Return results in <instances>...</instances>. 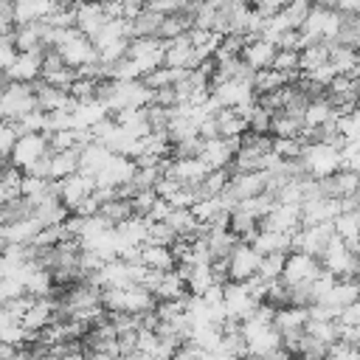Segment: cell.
<instances>
[{
    "label": "cell",
    "mask_w": 360,
    "mask_h": 360,
    "mask_svg": "<svg viewBox=\"0 0 360 360\" xmlns=\"http://www.w3.org/2000/svg\"><path fill=\"white\" fill-rule=\"evenodd\" d=\"M236 149H239V138L214 135V138H202L200 158L205 160L208 169H231V163L236 158Z\"/></svg>",
    "instance_id": "4fadbf2b"
},
{
    "label": "cell",
    "mask_w": 360,
    "mask_h": 360,
    "mask_svg": "<svg viewBox=\"0 0 360 360\" xmlns=\"http://www.w3.org/2000/svg\"><path fill=\"white\" fill-rule=\"evenodd\" d=\"M318 186H321V194L326 197H335V200H352L360 188V172H352V169H338L326 177H318Z\"/></svg>",
    "instance_id": "e0dca14e"
},
{
    "label": "cell",
    "mask_w": 360,
    "mask_h": 360,
    "mask_svg": "<svg viewBox=\"0 0 360 360\" xmlns=\"http://www.w3.org/2000/svg\"><path fill=\"white\" fill-rule=\"evenodd\" d=\"M39 104H37V90H34V84H28V82H14V79H8L3 87H0V118H6V121H20L25 112H31V110H37Z\"/></svg>",
    "instance_id": "5b68a950"
},
{
    "label": "cell",
    "mask_w": 360,
    "mask_h": 360,
    "mask_svg": "<svg viewBox=\"0 0 360 360\" xmlns=\"http://www.w3.org/2000/svg\"><path fill=\"white\" fill-rule=\"evenodd\" d=\"M326 62H329V42H309L298 53V70L301 73H309Z\"/></svg>",
    "instance_id": "d6a6232c"
},
{
    "label": "cell",
    "mask_w": 360,
    "mask_h": 360,
    "mask_svg": "<svg viewBox=\"0 0 360 360\" xmlns=\"http://www.w3.org/2000/svg\"><path fill=\"white\" fill-rule=\"evenodd\" d=\"M6 76L14 79V82H28V84H34V82L42 76V51H20L17 59L8 65Z\"/></svg>",
    "instance_id": "d4e9b609"
},
{
    "label": "cell",
    "mask_w": 360,
    "mask_h": 360,
    "mask_svg": "<svg viewBox=\"0 0 360 360\" xmlns=\"http://www.w3.org/2000/svg\"><path fill=\"white\" fill-rule=\"evenodd\" d=\"M250 242L259 248L262 256L264 253H287V250H292V236L281 233V231H273V228H259Z\"/></svg>",
    "instance_id": "f546056e"
},
{
    "label": "cell",
    "mask_w": 360,
    "mask_h": 360,
    "mask_svg": "<svg viewBox=\"0 0 360 360\" xmlns=\"http://www.w3.org/2000/svg\"><path fill=\"white\" fill-rule=\"evenodd\" d=\"M45 155H51V141L48 132H20L14 141V149L8 155V160L14 166H20L22 172H28L37 160H42Z\"/></svg>",
    "instance_id": "52a82bcc"
},
{
    "label": "cell",
    "mask_w": 360,
    "mask_h": 360,
    "mask_svg": "<svg viewBox=\"0 0 360 360\" xmlns=\"http://www.w3.org/2000/svg\"><path fill=\"white\" fill-rule=\"evenodd\" d=\"M127 56L138 65L141 76H146V73H152L155 68L163 65L166 39H158V37H132L129 45H127Z\"/></svg>",
    "instance_id": "ba28073f"
},
{
    "label": "cell",
    "mask_w": 360,
    "mask_h": 360,
    "mask_svg": "<svg viewBox=\"0 0 360 360\" xmlns=\"http://www.w3.org/2000/svg\"><path fill=\"white\" fill-rule=\"evenodd\" d=\"M101 304L107 312H129V315H143L158 307V298L149 287L143 284H129V287H107L101 290Z\"/></svg>",
    "instance_id": "7a4b0ae2"
},
{
    "label": "cell",
    "mask_w": 360,
    "mask_h": 360,
    "mask_svg": "<svg viewBox=\"0 0 360 360\" xmlns=\"http://www.w3.org/2000/svg\"><path fill=\"white\" fill-rule=\"evenodd\" d=\"M208 172H211V169L205 166L202 158H177V155H169V158L163 160V174L180 180L183 186H194V188H197Z\"/></svg>",
    "instance_id": "5bb4252c"
},
{
    "label": "cell",
    "mask_w": 360,
    "mask_h": 360,
    "mask_svg": "<svg viewBox=\"0 0 360 360\" xmlns=\"http://www.w3.org/2000/svg\"><path fill=\"white\" fill-rule=\"evenodd\" d=\"M138 262L149 270H174L177 267V253L172 245H155V242H143Z\"/></svg>",
    "instance_id": "4316f807"
},
{
    "label": "cell",
    "mask_w": 360,
    "mask_h": 360,
    "mask_svg": "<svg viewBox=\"0 0 360 360\" xmlns=\"http://www.w3.org/2000/svg\"><path fill=\"white\" fill-rule=\"evenodd\" d=\"M79 3H87V0H79Z\"/></svg>",
    "instance_id": "ee69618b"
},
{
    "label": "cell",
    "mask_w": 360,
    "mask_h": 360,
    "mask_svg": "<svg viewBox=\"0 0 360 360\" xmlns=\"http://www.w3.org/2000/svg\"><path fill=\"white\" fill-rule=\"evenodd\" d=\"M340 22H343V14L338 11V6L312 3V8L307 11V17L298 28L301 31V48L309 42H332L340 31Z\"/></svg>",
    "instance_id": "3957f363"
},
{
    "label": "cell",
    "mask_w": 360,
    "mask_h": 360,
    "mask_svg": "<svg viewBox=\"0 0 360 360\" xmlns=\"http://www.w3.org/2000/svg\"><path fill=\"white\" fill-rule=\"evenodd\" d=\"M321 264H323V270H329L338 278H360V253L346 239H340L338 233L323 248Z\"/></svg>",
    "instance_id": "277c9868"
},
{
    "label": "cell",
    "mask_w": 360,
    "mask_h": 360,
    "mask_svg": "<svg viewBox=\"0 0 360 360\" xmlns=\"http://www.w3.org/2000/svg\"><path fill=\"white\" fill-rule=\"evenodd\" d=\"M340 166L360 172V143H343L340 146Z\"/></svg>",
    "instance_id": "f35d334b"
},
{
    "label": "cell",
    "mask_w": 360,
    "mask_h": 360,
    "mask_svg": "<svg viewBox=\"0 0 360 360\" xmlns=\"http://www.w3.org/2000/svg\"><path fill=\"white\" fill-rule=\"evenodd\" d=\"M163 65H169V68H183V70H191V68H200V65H202V62L197 59V51H194V42H191L188 31L166 42Z\"/></svg>",
    "instance_id": "ffe728a7"
},
{
    "label": "cell",
    "mask_w": 360,
    "mask_h": 360,
    "mask_svg": "<svg viewBox=\"0 0 360 360\" xmlns=\"http://www.w3.org/2000/svg\"><path fill=\"white\" fill-rule=\"evenodd\" d=\"M276 149H273V135L270 132H245L239 138V149L236 158L231 163L233 172H264L273 160H276Z\"/></svg>",
    "instance_id": "6da1fadb"
},
{
    "label": "cell",
    "mask_w": 360,
    "mask_h": 360,
    "mask_svg": "<svg viewBox=\"0 0 360 360\" xmlns=\"http://www.w3.org/2000/svg\"><path fill=\"white\" fill-rule=\"evenodd\" d=\"M6 160H8V158H0V163H6Z\"/></svg>",
    "instance_id": "7bdbcfd3"
},
{
    "label": "cell",
    "mask_w": 360,
    "mask_h": 360,
    "mask_svg": "<svg viewBox=\"0 0 360 360\" xmlns=\"http://www.w3.org/2000/svg\"><path fill=\"white\" fill-rule=\"evenodd\" d=\"M259 264H262L259 248L253 242L239 239V245L228 256V276H231V281H248L259 273Z\"/></svg>",
    "instance_id": "8fae6325"
},
{
    "label": "cell",
    "mask_w": 360,
    "mask_h": 360,
    "mask_svg": "<svg viewBox=\"0 0 360 360\" xmlns=\"http://www.w3.org/2000/svg\"><path fill=\"white\" fill-rule=\"evenodd\" d=\"M79 149H62V152H51V180H65L73 172H79Z\"/></svg>",
    "instance_id": "1f68e13d"
},
{
    "label": "cell",
    "mask_w": 360,
    "mask_h": 360,
    "mask_svg": "<svg viewBox=\"0 0 360 360\" xmlns=\"http://www.w3.org/2000/svg\"><path fill=\"white\" fill-rule=\"evenodd\" d=\"M17 127L6 118H0V158H8L11 149H14V141H17Z\"/></svg>",
    "instance_id": "74e56055"
},
{
    "label": "cell",
    "mask_w": 360,
    "mask_h": 360,
    "mask_svg": "<svg viewBox=\"0 0 360 360\" xmlns=\"http://www.w3.org/2000/svg\"><path fill=\"white\" fill-rule=\"evenodd\" d=\"M301 225H304L301 202L276 200V205L262 217V225H259V228H273V231H281V233H290V236H292Z\"/></svg>",
    "instance_id": "9a60e30c"
},
{
    "label": "cell",
    "mask_w": 360,
    "mask_h": 360,
    "mask_svg": "<svg viewBox=\"0 0 360 360\" xmlns=\"http://www.w3.org/2000/svg\"><path fill=\"white\" fill-rule=\"evenodd\" d=\"M20 48L14 42V28L11 31H0V70H8V65L17 59Z\"/></svg>",
    "instance_id": "d590c367"
},
{
    "label": "cell",
    "mask_w": 360,
    "mask_h": 360,
    "mask_svg": "<svg viewBox=\"0 0 360 360\" xmlns=\"http://www.w3.org/2000/svg\"><path fill=\"white\" fill-rule=\"evenodd\" d=\"M110 20L104 0H87V3H76V28L82 34H87L90 39L104 28V22Z\"/></svg>",
    "instance_id": "44dd1931"
},
{
    "label": "cell",
    "mask_w": 360,
    "mask_h": 360,
    "mask_svg": "<svg viewBox=\"0 0 360 360\" xmlns=\"http://www.w3.org/2000/svg\"><path fill=\"white\" fill-rule=\"evenodd\" d=\"M298 53H301L298 48H278L273 68H278L284 73H298Z\"/></svg>",
    "instance_id": "8d00e7d4"
},
{
    "label": "cell",
    "mask_w": 360,
    "mask_h": 360,
    "mask_svg": "<svg viewBox=\"0 0 360 360\" xmlns=\"http://www.w3.org/2000/svg\"><path fill=\"white\" fill-rule=\"evenodd\" d=\"M56 183H59V200L70 208V214L96 191V177L93 174H84V172H73L70 177L56 180Z\"/></svg>",
    "instance_id": "2e32d148"
},
{
    "label": "cell",
    "mask_w": 360,
    "mask_h": 360,
    "mask_svg": "<svg viewBox=\"0 0 360 360\" xmlns=\"http://www.w3.org/2000/svg\"><path fill=\"white\" fill-rule=\"evenodd\" d=\"M163 17H166V11H160L155 6H138V11L132 17H127L129 37H158L160 34V25H163Z\"/></svg>",
    "instance_id": "7402d4cb"
},
{
    "label": "cell",
    "mask_w": 360,
    "mask_h": 360,
    "mask_svg": "<svg viewBox=\"0 0 360 360\" xmlns=\"http://www.w3.org/2000/svg\"><path fill=\"white\" fill-rule=\"evenodd\" d=\"M202 236H205V242H208V250H211V259H214V262H219V259L228 262L231 250L239 245V236H236L228 225H222V228H205Z\"/></svg>",
    "instance_id": "f1b7e54d"
},
{
    "label": "cell",
    "mask_w": 360,
    "mask_h": 360,
    "mask_svg": "<svg viewBox=\"0 0 360 360\" xmlns=\"http://www.w3.org/2000/svg\"><path fill=\"white\" fill-rule=\"evenodd\" d=\"M298 160L304 163L309 177H326L340 169V146L326 143V141H304Z\"/></svg>",
    "instance_id": "8992f818"
},
{
    "label": "cell",
    "mask_w": 360,
    "mask_h": 360,
    "mask_svg": "<svg viewBox=\"0 0 360 360\" xmlns=\"http://www.w3.org/2000/svg\"><path fill=\"white\" fill-rule=\"evenodd\" d=\"M42 228H45V222H42L37 214L22 217V219H14V222H3V225H0V231H3V236H6L8 245H31V242L39 236Z\"/></svg>",
    "instance_id": "cb8c5ba5"
},
{
    "label": "cell",
    "mask_w": 360,
    "mask_h": 360,
    "mask_svg": "<svg viewBox=\"0 0 360 360\" xmlns=\"http://www.w3.org/2000/svg\"><path fill=\"white\" fill-rule=\"evenodd\" d=\"M352 205H357V208H360V188H357V194L352 197Z\"/></svg>",
    "instance_id": "b9f144b4"
},
{
    "label": "cell",
    "mask_w": 360,
    "mask_h": 360,
    "mask_svg": "<svg viewBox=\"0 0 360 360\" xmlns=\"http://www.w3.org/2000/svg\"><path fill=\"white\" fill-rule=\"evenodd\" d=\"M340 112H338V107L332 104V98L326 96V90L323 93H318L309 104H307V112H304V121H307V129H312V127H318V124H326V121H332V118H338Z\"/></svg>",
    "instance_id": "4dcf8cb0"
},
{
    "label": "cell",
    "mask_w": 360,
    "mask_h": 360,
    "mask_svg": "<svg viewBox=\"0 0 360 360\" xmlns=\"http://www.w3.org/2000/svg\"><path fill=\"white\" fill-rule=\"evenodd\" d=\"M284 256H287V253H264V256H262V264H259V276H262L264 281H276V278H281Z\"/></svg>",
    "instance_id": "e575fe53"
},
{
    "label": "cell",
    "mask_w": 360,
    "mask_h": 360,
    "mask_svg": "<svg viewBox=\"0 0 360 360\" xmlns=\"http://www.w3.org/2000/svg\"><path fill=\"white\" fill-rule=\"evenodd\" d=\"M292 0H250V6L259 11V14H264V17H270V14H276V11H281L284 6H290Z\"/></svg>",
    "instance_id": "60d3db41"
},
{
    "label": "cell",
    "mask_w": 360,
    "mask_h": 360,
    "mask_svg": "<svg viewBox=\"0 0 360 360\" xmlns=\"http://www.w3.org/2000/svg\"><path fill=\"white\" fill-rule=\"evenodd\" d=\"M338 323H340V326H357V323H360V298L352 301V304H346V307L338 312Z\"/></svg>",
    "instance_id": "ab89813d"
},
{
    "label": "cell",
    "mask_w": 360,
    "mask_h": 360,
    "mask_svg": "<svg viewBox=\"0 0 360 360\" xmlns=\"http://www.w3.org/2000/svg\"><path fill=\"white\" fill-rule=\"evenodd\" d=\"M222 304H225V312H228V321H245L253 309H256V298L253 292L248 290L245 281H225L222 287Z\"/></svg>",
    "instance_id": "7c38bea8"
},
{
    "label": "cell",
    "mask_w": 360,
    "mask_h": 360,
    "mask_svg": "<svg viewBox=\"0 0 360 360\" xmlns=\"http://www.w3.org/2000/svg\"><path fill=\"white\" fill-rule=\"evenodd\" d=\"M34 90H37V104H39L45 112H53V110H62V107H70V104H73L70 90L56 87V84H48L45 79H37V82H34Z\"/></svg>",
    "instance_id": "83f0119b"
},
{
    "label": "cell",
    "mask_w": 360,
    "mask_h": 360,
    "mask_svg": "<svg viewBox=\"0 0 360 360\" xmlns=\"http://www.w3.org/2000/svg\"><path fill=\"white\" fill-rule=\"evenodd\" d=\"M338 129L343 143H360V104L338 115Z\"/></svg>",
    "instance_id": "836d02e7"
},
{
    "label": "cell",
    "mask_w": 360,
    "mask_h": 360,
    "mask_svg": "<svg viewBox=\"0 0 360 360\" xmlns=\"http://www.w3.org/2000/svg\"><path fill=\"white\" fill-rule=\"evenodd\" d=\"M276 53H278V45H276L273 39H267V37L259 34V37H248V39H245L239 56L248 62V68H253V70H264V68H273Z\"/></svg>",
    "instance_id": "d6986e66"
},
{
    "label": "cell",
    "mask_w": 360,
    "mask_h": 360,
    "mask_svg": "<svg viewBox=\"0 0 360 360\" xmlns=\"http://www.w3.org/2000/svg\"><path fill=\"white\" fill-rule=\"evenodd\" d=\"M135 158H127V155H112L107 160V166L96 174V186H104V188H118V186H127L132 177H135Z\"/></svg>",
    "instance_id": "ac0fdd59"
},
{
    "label": "cell",
    "mask_w": 360,
    "mask_h": 360,
    "mask_svg": "<svg viewBox=\"0 0 360 360\" xmlns=\"http://www.w3.org/2000/svg\"><path fill=\"white\" fill-rule=\"evenodd\" d=\"M340 208H343V200L318 194V197H307L301 202V217H304V222H332L340 214Z\"/></svg>",
    "instance_id": "603a6c76"
},
{
    "label": "cell",
    "mask_w": 360,
    "mask_h": 360,
    "mask_svg": "<svg viewBox=\"0 0 360 360\" xmlns=\"http://www.w3.org/2000/svg\"><path fill=\"white\" fill-rule=\"evenodd\" d=\"M115 152L110 149V146H104L101 141H87V143H82V149H79V172H84V174H98L104 166H107V160L112 158Z\"/></svg>",
    "instance_id": "484cf974"
},
{
    "label": "cell",
    "mask_w": 360,
    "mask_h": 360,
    "mask_svg": "<svg viewBox=\"0 0 360 360\" xmlns=\"http://www.w3.org/2000/svg\"><path fill=\"white\" fill-rule=\"evenodd\" d=\"M321 270H323V264H321L318 256L292 248V250H287V256H284L281 281H284L287 287H292V284H304V281H312Z\"/></svg>",
    "instance_id": "9c48e42d"
},
{
    "label": "cell",
    "mask_w": 360,
    "mask_h": 360,
    "mask_svg": "<svg viewBox=\"0 0 360 360\" xmlns=\"http://www.w3.org/2000/svg\"><path fill=\"white\" fill-rule=\"evenodd\" d=\"M332 236H335V225L332 222H304L292 233V248L321 259V253H323V248L329 245Z\"/></svg>",
    "instance_id": "30bf717a"
}]
</instances>
